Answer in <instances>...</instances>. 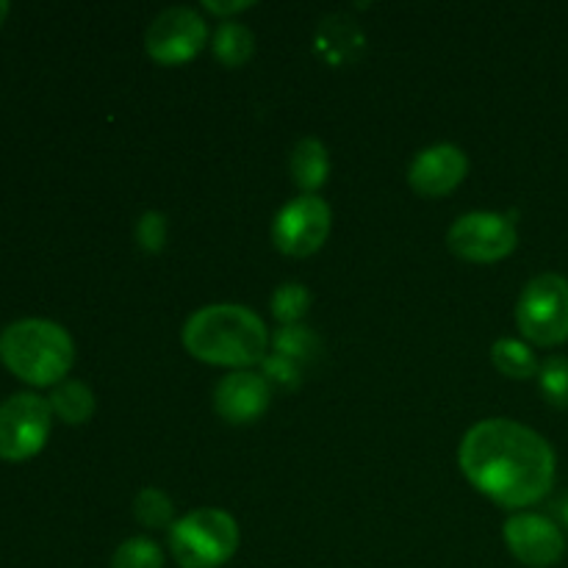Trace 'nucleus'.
Wrapping results in <instances>:
<instances>
[{"mask_svg": "<svg viewBox=\"0 0 568 568\" xmlns=\"http://www.w3.org/2000/svg\"><path fill=\"white\" fill-rule=\"evenodd\" d=\"M255 3H250V0H231V3H216V0H205L203 3V9L205 11H211V14H216V17H222V22L225 20H231V14H239V11H247V9H253Z\"/></svg>", "mask_w": 568, "mask_h": 568, "instance_id": "24", "label": "nucleus"}, {"mask_svg": "<svg viewBox=\"0 0 568 568\" xmlns=\"http://www.w3.org/2000/svg\"><path fill=\"white\" fill-rule=\"evenodd\" d=\"M211 53L227 70L244 67L255 53V37L247 26L236 20H225L216 28L214 39H211Z\"/></svg>", "mask_w": 568, "mask_h": 568, "instance_id": "14", "label": "nucleus"}, {"mask_svg": "<svg viewBox=\"0 0 568 568\" xmlns=\"http://www.w3.org/2000/svg\"><path fill=\"white\" fill-rule=\"evenodd\" d=\"M560 516H564V521H566V527H568V499L564 505H560Z\"/></svg>", "mask_w": 568, "mask_h": 568, "instance_id": "26", "label": "nucleus"}, {"mask_svg": "<svg viewBox=\"0 0 568 568\" xmlns=\"http://www.w3.org/2000/svg\"><path fill=\"white\" fill-rule=\"evenodd\" d=\"M53 416H59L64 425H87L94 416V394L87 383L81 381H64L53 388L48 397Z\"/></svg>", "mask_w": 568, "mask_h": 568, "instance_id": "15", "label": "nucleus"}, {"mask_svg": "<svg viewBox=\"0 0 568 568\" xmlns=\"http://www.w3.org/2000/svg\"><path fill=\"white\" fill-rule=\"evenodd\" d=\"M458 466L483 497L521 510L547 497L558 458L552 444L521 422L486 419L460 438Z\"/></svg>", "mask_w": 568, "mask_h": 568, "instance_id": "1", "label": "nucleus"}, {"mask_svg": "<svg viewBox=\"0 0 568 568\" xmlns=\"http://www.w3.org/2000/svg\"><path fill=\"white\" fill-rule=\"evenodd\" d=\"M239 541V521L222 508H197L170 527V552L181 568H222Z\"/></svg>", "mask_w": 568, "mask_h": 568, "instance_id": "4", "label": "nucleus"}, {"mask_svg": "<svg viewBox=\"0 0 568 568\" xmlns=\"http://www.w3.org/2000/svg\"><path fill=\"white\" fill-rule=\"evenodd\" d=\"M9 11H11V6L6 3V0H0V26H3V22H6V17H9Z\"/></svg>", "mask_w": 568, "mask_h": 568, "instance_id": "25", "label": "nucleus"}, {"mask_svg": "<svg viewBox=\"0 0 568 568\" xmlns=\"http://www.w3.org/2000/svg\"><path fill=\"white\" fill-rule=\"evenodd\" d=\"M503 538L510 555L530 568H549L566 555L564 532L547 516L514 514L503 525Z\"/></svg>", "mask_w": 568, "mask_h": 568, "instance_id": "10", "label": "nucleus"}, {"mask_svg": "<svg viewBox=\"0 0 568 568\" xmlns=\"http://www.w3.org/2000/svg\"><path fill=\"white\" fill-rule=\"evenodd\" d=\"M111 568H164V552L153 538H128L116 547Z\"/></svg>", "mask_w": 568, "mask_h": 568, "instance_id": "20", "label": "nucleus"}, {"mask_svg": "<svg viewBox=\"0 0 568 568\" xmlns=\"http://www.w3.org/2000/svg\"><path fill=\"white\" fill-rule=\"evenodd\" d=\"M469 175V159L458 144H433L414 155L408 166V183L422 197H444L455 192Z\"/></svg>", "mask_w": 568, "mask_h": 568, "instance_id": "11", "label": "nucleus"}, {"mask_svg": "<svg viewBox=\"0 0 568 568\" xmlns=\"http://www.w3.org/2000/svg\"><path fill=\"white\" fill-rule=\"evenodd\" d=\"M491 364L497 366L499 375L510 381H530V377H538V369H541L530 344L508 336L491 344Z\"/></svg>", "mask_w": 568, "mask_h": 568, "instance_id": "16", "label": "nucleus"}, {"mask_svg": "<svg viewBox=\"0 0 568 568\" xmlns=\"http://www.w3.org/2000/svg\"><path fill=\"white\" fill-rule=\"evenodd\" d=\"M133 516L148 530H170L175 525V505L161 488H142L133 499Z\"/></svg>", "mask_w": 568, "mask_h": 568, "instance_id": "17", "label": "nucleus"}, {"mask_svg": "<svg viewBox=\"0 0 568 568\" xmlns=\"http://www.w3.org/2000/svg\"><path fill=\"white\" fill-rule=\"evenodd\" d=\"M209 42V26L197 9L172 6L164 9L144 31V50L161 67H178L192 61Z\"/></svg>", "mask_w": 568, "mask_h": 568, "instance_id": "9", "label": "nucleus"}, {"mask_svg": "<svg viewBox=\"0 0 568 568\" xmlns=\"http://www.w3.org/2000/svg\"><path fill=\"white\" fill-rule=\"evenodd\" d=\"M516 325L538 347L564 344L568 338V277L541 272L527 281L516 303Z\"/></svg>", "mask_w": 568, "mask_h": 568, "instance_id": "5", "label": "nucleus"}, {"mask_svg": "<svg viewBox=\"0 0 568 568\" xmlns=\"http://www.w3.org/2000/svg\"><path fill=\"white\" fill-rule=\"evenodd\" d=\"M272 316L283 325H300L305 314L311 308V292L303 283H281L272 294Z\"/></svg>", "mask_w": 568, "mask_h": 568, "instance_id": "19", "label": "nucleus"}, {"mask_svg": "<svg viewBox=\"0 0 568 568\" xmlns=\"http://www.w3.org/2000/svg\"><path fill=\"white\" fill-rule=\"evenodd\" d=\"M261 375L266 377L272 388H283V392H294V388L303 383V366L294 364V361L283 358V355H266L261 361Z\"/></svg>", "mask_w": 568, "mask_h": 568, "instance_id": "23", "label": "nucleus"}, {"mask_svg": "<svg viewBox=\"0 0 568 568\" xmlns=\"http://www.w3.org/2000/svg\"><path fill=\"white\" fill-rule=\"evenodd\" d=\"M538 388L552 408H568V358L552 355L538 369Z\"/></svg>", "mask_w": 568, "mask_h": 568, "instance_id": "21", "label": "nucleus"}, {"mask_svg": "<svg viewBox=\"0 0 568 568\" xmlns=\"http://www.w3.org/2000/svg\"><path fill=\"white\" fill-rule=\"evenodd\" d=\"M519 244V231L508 214L471 211L458 216L447 231L449 253L469 264H497Z\"/></svg>", "mask_w": 568, "mask_h": 568, "instance_id": "7", "label": "nucleus"}, {"mask_svg": "<svg viewBox=\"0 0 568 568\" xmlns=\"http://www.w3.org/2000/svg\"><path fill=\"white\" fill-rule=\"evenodd\" d=\"M53 427V408L33 392L11 394L0 403V460L22 464L44 449Z\"/></svg>", "mask_w": 568, "mask_h": 568, "instance_id": "6", "label": "nucleus"}, {"mask_svg": "<svg viewBox=\"0 0 568 568\" xmlns=\"http://www.w3.org/2000/svg\"><path fill=\"white\" fill-rule=\"evenodd\" d=\"M270 344H272V349H275V355H283V358L294 361V364H300V366L308 364V361H314L322 349L316 333L308 331V327H303V325H283L281 331L272 336Z\"/></svg>", "mask_w": 568, "mask_h": 568, "instance_id": "18", "label": "nucleus"}, {"mask_svg": "<svg viewBox=\"0 0 568 568\" xmlns=\"http://www.w3.org/2000/svg\"><path fill=\"white\" fill-rule=\"evenodd\" d=\"M0 364L28 386L55 388L75 364V344L59 322L17 320L0 333Z\"/></svg>", "mask_w": 568, "mask_h": 568, "instance_id": "3", "label": "nucleus"}, {"mask_svg": "<svg viewBox=\"0 0 568 568\" xmlns=\"http://www.w3.org/2000/svg\"><path fill=\"white\" fill-rule=\"evenodd\" d=\"M288 172L303 194H316L331 175V153L316 136H303L288 155Z\"/></svg>", "mask_w": 568, "mask_h": 568, "instance_id": "13", "label": "nucleus"}, {"mask_svg": "<svg viewBox=\"0 0 568 568\" xmlns=\"http://www.w3.org/2000/svg\"><path fill=\"white\" fill-rule=\"evenodd\" d=\"M333 227V211L320 194H300L283 205L272 222V244L288 258L320 253Z\"/></svg>", "mask_w": 568, "mask_h": 568, "instance_id": "8", "label": "nucleus"}, {"mask_svg": "<svg viewBox=\"0 0 568 568\" xmlns=\"http://www.w3.org/2000/svg\"><path fill=\"white\" fill-rule=\"evenodd\" d=\"M133 236H136V244L144 250V253L150 255L161 253L166 244V236H170L166 216L161 214V211H144V214L136 220Z\"/></svg>", "mask_w": 568, "mask_h": 568, "instance_id": "22", "label": "nucleus"}, {"mask_svg": "<svg viewBox=\"0 0 568 568\" xmlns=\"http://www.w3.org/2000/svg\"><path fill=\"white\" fill-rule=\"evenodd\" d=\"M183 347L192 358L227 369H250L266 358L270 331L247 305L214 303L194 311L183 325Z\"/></svg>", "mask_w": 568, "mask_h": 568, "instance_id": "2", "label": "nucleus"}, {"mask_svg": "<svg viewBox=\"0 0 568 568\" xmlns=\"http://www.w3.org/2000/svg\"><path fill=\"white\" fill-rule=\"evenodd\" d=\"M272 386L261 372L239 369L222 377L214 388V410L227 425H253L266 414Z\"/></svg>", "mask_w": 568, "mask_h": 568, "instance_id": "12", "label": "nucleus"}]
</instances>
